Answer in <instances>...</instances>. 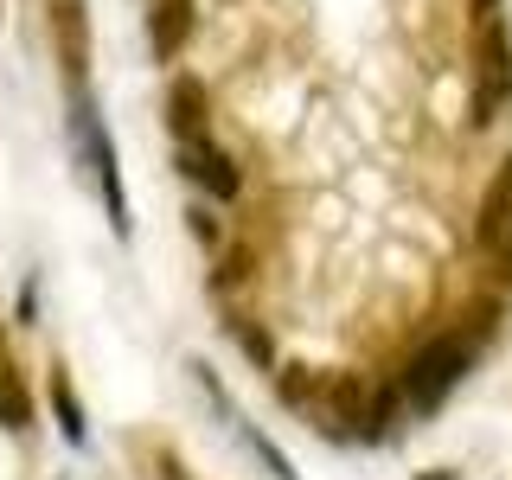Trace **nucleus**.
Wrapping results in <instances>:
<instances>
[{
  "label": "nucleus",
  "instance_id": "f257e3e1",
  "mask_svg": "<svg viewBox=\"0 0 512 480\" xmlns=\"http://www.w3.org/2000/svg\"><path fill=\"white\" fill-rule=\"evenodd\" d=\"M474 352H480V333H442L436 346H423L410 359V372H404V404L410 410H436L461 384V372L474 365Z\"/></svg>",
  "mask_w": 512,
  "mask_h": 480
},
{
  "label": "nucleus",
  "instance_id": "f03ea898",
  "mask_svg": "<svg viewBox=\"0 0 512 480\" xmlns=\"http://www.w3.org/2000/svg\"><path fill=\"white\" fill-rule=\"evenodd\" d=\"M474 64H480L474 71V128H487L506 109V96H512V32L493 20V13H480Z\"/></svg>",
  "mask_w": 512,
  "mask_h": 480
},
{
  "label": "nucleus",
  "instance_id": "7ed1b4c3",
  "mask_svg": "<svg viewBox=\"0 0 512 480\" xmlns=\"http://www.w3.org/2000/svg\"><path fill=\"white\" fill-rule=\"evenodd\" d=\"M77 148L90 160V180H96V199L109 212V231L128 237V199H122V167H116V148H109V128L96 116V103H77Z\"/></svg>",
  "mask_w": 512,
  "mask_h": 480
},
{
  "label": "nucleus",
  "instance_id": "20e7f679",
  "mask_svg": "<svg viewBox=\"0 0 512 480\" xmlns=\"http://www.w3.org/2000/svg\"><path fill=\"white\" fill-rule=\"evenodd\" d=\"M480 244L506 263V282H512V154L500 160L487 199H480Z\"/></svg>",
  "mask_w": 512,
  "mask_h": 480
},
{
  "label": "nucleus",
  "instance_id": "39448f33",
  "mask_svg": "<svg viewBox=\"0 0 512 480\" xmlns=\"http://www.w3.org/2000/svg\"><path fill=\"white\" fill-rule=\"evenodd\" d=\"M180 173H192V180L212 192V199H237V186H244V173L231 167V154L212 148L205 135H186L180 141Z\"/></svg>",
  "mask_w": 512,
  "mask_h": 480
},
{
  "label": "nucleus",
  "instance_id": "423d86ee",
  "mask_svg": "<svg viewBox=\"0 0 512 480\" xmlns=\"http://www.w3.org/2000/svg\"><path fill=\"white\" fill-rule=\"evenodd\" d=\"M52 32H58V58H64V77H84L90 64V32H84V0H52Z\"/></svg>",
  "mask_w": 512,
  "mask_h": 480
},
{
  "label": "nucleus",
  "instance_id": "0eeeda50",
  "mask_svg": "<svg viewBox=\"0 0 512 480\" xmlns=\"http://www.w3.org/2000/svg\"><path fill=\"white\" fill-rule=\"evenodd\" d=\"M192 32V0H148V45L154 58H180Z\"/></svg>",
  "mask_w": 512,
  "mask_h": 480
},
{
  "label": "nucleus",
  "instance_id": "6e6552de",
  "mask_svg": "<svg viewBox=\"0 0 512 480\" xmlns=\"http://www.w3.org/2000/svg\"><path fill=\"white\" fill-rule=\"evenodd\" d=\"M167 122H173V135H205V90L199 84H173L167 96Z\"/></svg>",
  "mask_w": 512,
  "mask_h": 480
},
{
  "label": "nucleus",
  "instance_id": "1a4fd4ad",
  "mask_svg": "<svg viewBox=\"0 0 512 480\" xmlns=\"http://www.w3.org/2000/svg\"><path fill=\"white\" fill-rule=\"evenodd\" d=\"M0 429H32V397L13 372H0Z\"/></svg>",
  "mask_w": 512,
  "mask_h": 480
},
{
  "label": "nucleus",
  "instance_id": "9d476101",
  "mask_svg": "<svg viewBox=\"0 0 512 480\" xmlns=\"http://www.w3.org/2000/svg\"><path fill=\"white\" fill-rule=\"evenodd\" d=\"M52 410H58L64 442H84V410H77V397H71V384H64V378H52Z\"/></svg>",
  "mask_w": 512,
  "mask_h": 480
},
{
  "label": "nucleus",
  "instance_id": "9b49d317",
  "mask_svg": "<svg viewBox=\"0 0 512 480\" xmlns=\"http://www.w3.org/2000/svg\"><path fill=\"white\" fill-rule=\"evenodd\" d=\"M493 7H500V0H474V13H493Z\"/></svg>",
  "mask_w": 512,
  "mask_h": 480
}]
</instances>
